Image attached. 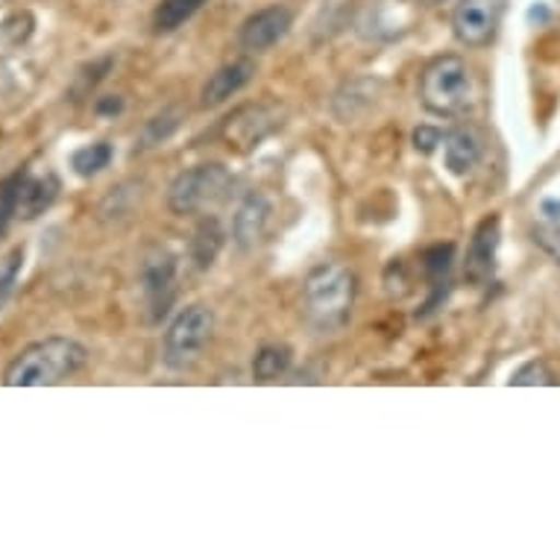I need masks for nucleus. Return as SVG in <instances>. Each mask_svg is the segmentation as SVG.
Wrapping results in <instances>:
<instances>
[{"mask_svg":"<svg viewBox=\"0 0 560 560\" xmlns=\"http://www.w3.org/2000/svg\"><path fill=\"white\" fill-rule=\"evenodd\" d=\"M89 349L71 338H47L30 343L3 373L7 387H50L85 368Z\"/></svg>","mask_w":560,"mask_h":560,"instance_id":"nucleus-1","label":"nucleus"},{"mask_svg":"<svg viewBox=\"0 0 560 560\" xmlns=\"http://www.w3.org/2000/svg\"><path fill=\"white\" fill-rule=\"evenodd\" d=\"M305 312L314 326L338 329L343 326L355 303V273L340 261H326L314 267L303 288Z\"/></svg>","mask_w":560,"mask_h":560,"instance_id":"nucleus-2","label":"nucleus"},{"mask_svg":"<svg viewBox=\"0 0 560 560\" xmlns=\"http://www.w3.org/2000/svg\"><path fill=\"white\" fill-rule=\"evenodd\" d=\"M476 92L467 62L460 56H438L420 77V103L438 118H460L472 109Z\"/></svg>","mask_w":560,"mask_h":560,"instance_id":"nucleus-3","label":"nucleus"},{"mask_svg":"<svg viewBox=\"0 0 560 560\" xmlns=\"http://www.w3.org/2000/svg\"><path fill=\"white\" fill-rule=\"evenodd\" d=\"M214 331V312L206 303H194L176 314L162 340V361L171 370H188L200 359Z\"/></svg>","mask_w":560,"mask_h":560,"instance_id":"nucleus-4","label":"nucleus"},{"mask_svg":"<svg viewBox=\"0 0 560 560\" xmlns=\"http://www.w3.org/2000/svg\"><path fill=\"white\" fill-rule=\"evenodd\" d=\"M230 185V167L221 165V162H206V165H197L176 176L171 183V191H167V206L174 214H197L223 200Z\"/></svg>","mask_w":560,"mask_h":560,"instance_id":"nucleus-5","label":"nucleus"},{"mask_svg":"<svg viewBox=\"0 0 560 560\" xmlns=\"http://www.w3.org/2000/svg\"><path fill=\"white\" fill-rule=\"evenodd\" d=\"M282 127V109L276 103H249L241 106L223 120L221 136L235 153H249L256 150L267 136H273Z\"/></svg>","mask_w":560,"mask_h":560,"instance_id":"nucleus-6","label":"nucleus"},{"mask_svg":"<svg viewBox=\"0 0 560 560\" xmlns=\"http://www.w3.org/2000/svg\"><path fill=\"white\" fill-rule=\"evenodd\" d=\"M141 294H144V305H148V320L159 323L171 312L176 296V256L167 253L165 247L150 249L144 261H141Z\"/></svg>","mask_w":560,"mask_h":560,"instance_id":"nucleus-7","label":"nucleus"},{"mask_svg":"<svg viewBox=\"0 0 560 560\" xmlns=\"http://www.w3.org/2000/svg\"><path fill=\"white\" fill-rule=\"evenodd\" d=\"M502 24V0H460L452 12V33L464 47H487Z\"/></svg>","mask_w":560,"mask_h":560,"instance_id":"nucleus-8","label":"nucleus"},{"mask_svg":"<svg viewBox=\"0 0 560 560\" xmlns=\"http://www.w3.org/2000/svg\"><path fill=\"white\" fill-rule=\"evenodd\" d=\"M291 10L285 7H267V10H258L256 15H249L238 30V45L249 54H265L276 42H282L291 30Z\"/></svg>","mask_w":560,"mask_h":560,"instance_id":"nucleus-9","label":"nucleus"},{"mask_svg":"<svg viewBox=\"0 0 560 560\" xmlns=\"http://www.w3.org/2000/svg\"><path fill=\"white\" fill-rule=\"evenodd\" d=\"M497 249H499V218H487L476 230L472 241H469L467 261H464V276L472 285H485L487 279L493 276L497 267Z\"/></svg>","mask_w":560,"mask_h":560,"instance_id":"nucleus-10","label":"nucleus"},{"mask_svg":"<svg viewBox=\"0 0 560 560\" xmlns=\"http://www.w3.org/2000/svg\"><path fill=\"white\" fill-rule=\"evenodd\" d=\"M256 77V62L253 59H235V62L218 68L209 83L202 85V106H221L238 94L241 89H247L249 80Z\"/></svg>","mask_w":560,"mask_h":560,"instance_id":"nucleus-11","label":"nucleus"},{"mask_svg":"<svg viewBox=\"0 0 560 560\" xmlns=\"http://www.w3.org/2000/svg\"><path fill=\"white\" fill-rule=\"evenodd\" d=\"M59 179L54 174L33 176L30 171H24V179H21L19 188V218L21 221H36L38 214H45L50 206L59 197Z\"/></svg>","mask_w":560,"mask_h":560,"instance_id":"nucleus-12","label":"nucleus"},{"mask_svg":"<svg viewBox=\"0 0 560 560\" xmlns=\"http://www.w3.org/2000/svg\"><path fill=\"white\" fill-rule=\"evenodd\" d=\"M481 153H485V148H481V138L472 127H458L443 136V159H446L450 174H469L481 162Z\"/></svg>","mask_w":560,"mask_h":560,"instance_id":"nucleus-13","label":"nucleus"},{"mask_svg":"<svg viewBox=\"0 0 560 560\" xmlns=\"http://www.w3.org/2000/svg\"><path fill=\"white\" fill-rule=\"evenodd\" d=\"M267 218H270V202L265 200V194H249L247 200L241 202L235 221H232V238L241 249L256 247L258 238L265 235Z\"/></svg>","mask_w":560,"mask_h":560,"instance_id":"nucleus-14","label":"nucleus"},{"mask_svg":"<svg viewBox=\"0 0 560 560\" xmlns=\"http://www.w3.org/2000/svg\"><path fill=\"white\" fill-rule=\"evenodd\" d=\"M223 238L226 235H223L218 218H202L191 235V247H188L194 265L200 267V270H209L214 265L218 253L223 249Z\"/></svg>","mask_w":560,"mask_h":560,"instance_id":"nucleus-15","label":"nucleus"},{"mask_svg":"<svg viewBox=\"0 0 560 560\" xmlns=\"http://www.w3.org/2000/svg\"><path fill=\"white\" fill-rule=\"evenodd\" d=\"M291 361H294V352L285 343H267L256 352L253 359V378L256 382H276L282 378L291 370Z\"/></svg>","mask_w":560,"mask_h":560,"instance_id":"nucleus-16","label":"nucleus"},{"mask_svg":"<svg viewBox=\"0 0 560 560\" xmlns=\"http://www.w3.org/2000/svg\"><path fill=\"white\" fill-rule=\"evenodd\" d=\"M202 0H162L153 12V30L156 33H174L194 19V12L200 10Z\"/></svg>","mask_w":560,"mask_h":560,"instance_id":"nucleus-17","label":"nucleus"},{"mask_svg":"<svg viewBox=\"0 0 560 560\" xmlns=\"http://www.w3.org/2000/svg\"><path fill=\"white\" fill-rule=\"evenodd\" d=\"M115 156V150H112L109 141H94V144H85V148L74 150V156H71V167H74L77 176H83V179H92L101 171H106Z\"/></svg>","mask_w":560,"mask_h":560,"instance_id":"nucleus-18","label":"nucleus"},{"mask_svg":"<svg viewBox=\"0 0 560 560\" xmlns=\"http://www.w3.org/2000/svg\"><path fill=\"white\" fill-rule=\"evenodd\" d=\"M21 179H24V171L7 176V179L0 183V235L10 230L12 221L19 218V188H21Z\"/></svg>","mask_w":560,"mask_h":560,"instance_id":"nucleus-19","label":"nucleus"},{"mask_svg":"<svg viewBox=\"0 0 560 560\" xmlns=\"http://www.w3.org/2000/svg\"><path fill=\"white\" fill-rule=\"evenodd\" d=\"M176 127H179V112L167 109L162 115H156L153 120H148V127L141 132V148H156L162 141L174 136Z\"/></svg>","mask_w":560,"mask_h":560,"instance_id":"nucleus-20","label":"nucleus"},{"mask_svg":"<svg viewBox=\"0 0 560 560\" xmlns=\"http://www.w3.org/2000/svg\"><path fill=\"white\" fill-rule=\"evenodd\" d=\"M514 387H537V385H558V376L551 373L546 361H528L511 376Z\"/></svg>","mask_w":560,"mask_h":560,"instance_id":"nucleus-21","label":"nucleus"},{"mask_svg":"<svg viewBox=\"0 0 560 560\" xmlns=\"http://www.w3.org/2000/svg\"><path fill=\"white\" fill-rule=\"evenodd\" d=\"M452 253H455V247L446 244V247H432L423 256V270L434 285H441V279H446V273H450Z\"/></svg>","mask_w":560,"mask_h":560,"instance_id":"nucleus-22","label":"nucleus"},{"mask_svg":"<svg viewBox=\"0 0 560 560\" xmlns=\"http://www.w3.org/2000/svg\"><path fill=\"white\" fill-rule=\"evenodd\" d=\"M30 33H33V15H30V12H15V15H10V19L3 21V38H7L10 45L27 42Z\"/></svg>","mask_w":560,"mask_h":560,"instance_id":"nucleus-23","label":"nucleus"},{"mask_svg":"<svg viewBox=\"0 0 560 560\" xmlns=\"http://www.w3.org/2000/svg\"><path fill=\"white\" fill-rule=\"evenodd\" d=\"M19 270H21V249H15V253H10V256L0 261V303L7 300V294H10L12 285H15Z\"/></svg>","mask_w":560,"mask_h":560,"instance_id":"nucleus-24","label":"nucleus"},{"mask_svg":"<svg viewBox=\"0 0 560 560\" xmlns=\"http://www.w3.org/2000/svg\"><path fill=\"white\" fill-rule=\"evenodd\" d=\"M438 144H443V132L434 127H420L413 129V148L420 150V153H434Z\"/></svg>","mask_w":560,"mask_h":560,"instance_id":"nucleus-25","label":"nucleus"},{"mask_svg":"<svg viewBox=\"0 0 560 560\" xmlns=\"http://www.w3.org/2000/svg\"><path fill=\"white\" fill-rule=\"evenodd\" d=\"M120 109H124V101H120L118 94H109V97L97 101V115H118Z\"/></svg>","mask_w":560,"mask_h":560,"instance_id":"nucleus-26","label":"nucleus"},{"mask_svg":"<svg viewBox=\"0 0 560 560\" xmlns=\"http://www.w3.org/2000/svg\"><path fill=\"white\" fill-rule=\"evenodd\" d=\"M546 247H549V253L555 256V261L560 265V230L558 232H551V238L546 241Z\"/></svg>","mask_w":560,"mask_h":560,"instance_id":"nucleus-27","label":"nucleus"},{"mask_svg":"<svg viewBox=\"0 0 560 560\" xmlns=\"http://www.w3.org/2000/svg\"><path fill=\"white\" fill-rule=\"evenodd\" d=\"M420 3H425V7H438V3H446V0H420Z\"/></svg>","mask_w":560,"mask_h":560,"instance_id":"nucleus-28","label":"nucleus"}]
</instances>
